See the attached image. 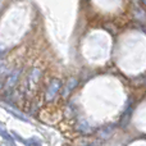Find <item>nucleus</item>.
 Masks as SVG:
<instances>
[]
</instances>
